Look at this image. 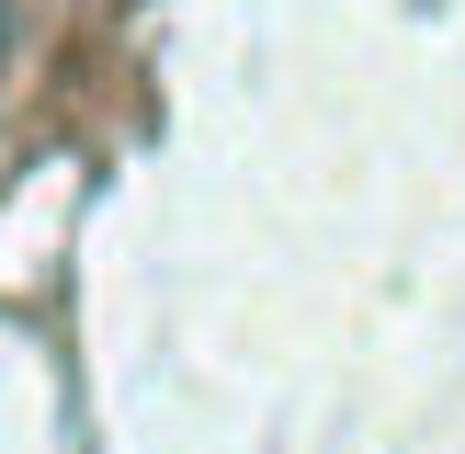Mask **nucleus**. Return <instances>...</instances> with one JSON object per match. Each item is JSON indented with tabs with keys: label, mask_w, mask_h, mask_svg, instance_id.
<instances>
[{
	"label": "nucleus",
	"mask_w": 465,
	"mask_h": 454,
	"mask_svg": "<svg viewBox=\"0 0 465 454\" xmlns=\"http://www.w3.org/2000/svg\"><path fill=\"white\" fill-rule=\"evenodd\" d=\"M0 35H12V0H0Z\"/></svg>",
	"instance_id": "nucleus-1"
}]
</instances>
